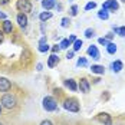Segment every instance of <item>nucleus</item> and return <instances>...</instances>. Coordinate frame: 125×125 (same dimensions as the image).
Segmentation results:
<instances>
[{
	"label": "nucleus",
	"mask_w": 125,
	"mask_h": 125,
	"mask_svg": "<svg viewBox=\"0 0 125 125\" xmlns=\"http://www.w3.org/2000/svg\"><path fill=\"white\" fill-rule=\"evenodd\" d=\"M1 109H3V106H1V104H0V115H1Z\"/></svg>",
	"instance_id": "ea45409f"
},
{
	"label": "nucleus",
	"mask_w": 125,
	"mask_h": 125,
	"mask_svg": "<svg viewBox=\"0 0 125 125\" xmlns=\"http://www.w3.org/2000/svg\"><path fill=\"white\" fill-rule=\"evenodd\" d=\"M68 40H69V43L72 45V43H73V42H75V40H76V36H75V35H71V36H69V39H68Z\"/></svg>",
	"instance_id": "473e14b6"
},
{
	"label": "nucleus",
	"mask_w": 125,
	"mask_h": 125,
	"mask_svg": "<svg viewBox=\"0 0 125 125\" xmlns=\"http://www.w3.org/2000/svg\"><path fill=\"white\" fill-rule=\"evenodd\" d=\"M82 45H83V42L79 40V39H76L75 42H73V52H78V50L82 48Z\"/></svg>",
	"instance_id": "4be33fe9"
},
{
	"label": "nucleus",
	"mask_w": 125,
	"mask_h": 125,
	"mask_svg": "<svg viewBox=\"0 0 125 125\" xmlns=\"http://www.w3.org/2000/svg\"><path fill=\"white\" fill-rule=\"evenodd\" d=\"M95 7H96V3L95 1H89L85 6V10H91V9H95Z\"/></svg>",
	"instance_id": "a878e982"
},
{
	"label": "nucleus",
	"mask_w": 125,
	"mask_h": 125,
	"mask_svg": "<svg viewBox=\"0 0 125 125\" xmlns=\"http://www.w3.org/2000/svg\"><path fill=\"white\" fill-rule=\"evenodd\" d=\"M61 23H62V27H68V26H69V23H71V19H69V17H63Z\"/></svg>",
	"instance_id": "bb28decb"
},
{
	"label": "nucleus",
	"mask_w": 125,
	"mask_h": 125,
	"mask_svg": "<svg viewBox=\"0 0 125 125\" xmlns=\"http://www.w3.org/2000/svg\"><path fill=\"white\" fill-rule=\"evenodd\" d=\"M16 9L22 13H29V12H32V3L29 0H17Z\"/></svg>",
	"instance_id": "20e7f679"
},
{
	"label": "nucleus",
	"mask_w": 125,
	"mask_h": 125,
	"mask_svg": "<svg viewBox=\"0 0 125 125\" xmlns=\"http://www.w3.org/2000/svg\"><path fill=\"white\" fill-rule=\"evenodd\" d=\"M50 17H52V13L50 12H42L40 14H39V19H40V22H46V20H49Z\"/></svg>",
	"instance_id": "dca6fc26"
},
{
	"label": "nucleus",
	"mask_w": 125,
	"mask_h": 125,
	"mask_svg": "<svg viewBox=\"0 0 125 125\" xmlns=\"http://www.w3.org/2000/svg\"><path fill=\"white\" fill-rule=\"evenodd\" d=\"M96 119L99 121L101 124H104V125H112V118H111V115H109V114H106V112L98 114Z\"/></svg>",
	"instance_id": "0eeeda50"
},
{
	"label": "nucleus",
	"mask_w": 125,
	"mask_h": 125,
	"mask_svg": "<svg viewBox=\"0 0 125 125\" xmlns=\"http://www.w3.org/2000/svg\"><path fill=\"white\" fill-rule=\"evenodd\" d=\"M112 38H114V33H112V32H108V33H106V38H105V39H108V40H111Z\"/></svg>",
	"instance_id": "72a5a7b5"
},
{
	"label": "nucleus",
	"mask_w": 125,
	"mask_h": 125,
	"mask_svg": "<svg viewBox=\"0 0 125 125\" xmlns=\"http://www.w3.org/2000/svg\"><path fill=\"white\" fill-rule=\"evenodd\" d=\"M16 20H17V25L20 26L22 29H25L26 26H27V16H26V13H19L17 14V17H16Z\"/></svg>",
	"instance_id": "1a4fd4ad"
},
{
	"label": "nucleus",
	"mask_w": 125,
	"mask_h": 125,
	"mask_svg": "<svg viewBox=\"0 0 125 125\" xmlns=\"http://www.w3.org/2000/svg\"><path fill=\"white\" fill-rule=\"evenodd\" d=\"M88 55L91 56V58H94V59H99V50L96 46H94V45H91L89 48H88Z\"/></svg>",
	"instance_id": "9d476101"
},
{
	"label": "nucleus",
	"mask_w": 125,
	"mask_h": 125,
	"mask_svg": "<svg viewBox=\"0 0 125 125\" xmlns=\"http://www.w3.org/2000/svg\"><path fill=\"white\" fill-rule=\"evenodd\" d=\"M102 9L104 10H111V12H116L119 9V4L116 0H106L104 4H102Z\"/></svg>",
	"instance_id": "39448f33"
},
{
	"label": "nucleus",
	"mask_w": 125,
	"mask_h": 125,
	"mask_svg": "<svg viewBox=\"0 0 125 125\" xmlns=\"http://www.w3.org/2000/svg\"><path fill=\"white\" fill-rule=\"evenodd\" d=\"M63 108L69 112H79V102L75 98H66L63 101Z\"/></svg>",
	"instance_id": "f03ea898"
},
{
	"label": "nucleus",
	"mask_w": 125,
	"mask_h": 125,
	"mask_svg": "<svg viewBox=\"0 0 125 125\" xmlns=\"http://www.w3.org/2000/svg\"><path fill=\"white\" fill-rule=\"evenodd\" d=\"M58 63H59V56L56 53H52L49 56V59H48V66L49 68H55Z\"/></svg>",
	"instance_id": "9b49d317"
},
{
	"label": "nucleus",
	"mask_w": 125,
	"mask_h": 125,
	"mask_svg": "<svg viewBox=\"0 0 125 125\" xmlns=\"http://www.w3.org/2000/svg\"><path fill=\"white\" fill-rule=\"evenodd\" d=\"M59 50H61V46H59V45H55V46L52 48V53H58Z\"/></svg>",
	"instance_id": "7c9ffc66"
},
{
	"label": "nucleus",
	"mask_w": 125,
	"mask_h": 125,
	"mask_svg": "<svg viewBox=\"0 0 125 125\" xmlns=\"http://www.w3.org/2000/svg\"><path fill=\"white\" fill-rule=\"evenodd\" d=\"M59 46H61V49H68V48L71 46V43H69V40H68V39H63Z\"/></svg>",
	"instance_id": "393cba45"
},
{
	"label": "nucleus",
	"mask_w": 125,
	"mask_h": 125,
	"mask_svg": "<svg viewBox=\"0 0 125 125\" xmlns=\"http://www.w3.org/2000/svg\"><path fill=\"white\" fill-rule=\"evenodd\" d=\"M86 65H88V59L86 58H82V56H81V58L78 59V62H76V66H79V68H81V66H86Z\"/></svg>",
	"instance_id": "5701e85b"
},
{
	"label": "nucleus",
	"mask_w": 125,
	"mask_h": 125,
	"mask_svg": "<svg viewBox=\"0 0 125 125\" xmlns=\"http://www.w3.org/2000/svg\"><path fill=\"white\" fill-rule=\"evenodd\" d=\"M0 104L6 109H14L17 106V98L13 94H4L1 96V99H0Z\"/></svg>",
	"instance_id": "f257e3e1"
},
{
	"label": "nucleus",
	"mask_w": 125,
	"mask_h": 125,
	"mask_svg": "<svg viewBox=\"0 0 125 125\" xmlns=\"http://www.w3.org/2000/svg\"><path fill=\"white\" fill-rule=\"evenodd\" d=\"M65 86H68L71 91H78V85H76V81L75 79H66L65 81Z\"/></svg>",
	"instance_id": "2eb2a0df"
},
{
	"label": "nucleus",
	"mask_w": 125,
	"mask_h": 125,
	"mask_svg": "<svg viewBox=\"0 0 125 125\" xmlns=\"http://www.w3.org/2000/svg\"><path fill=\"white\" fill-rule=\"evenodd\" d=\"M122 66H124V65H122V62H121V61H115V62L111 65V68H112L114 72H119V71L122 69Z\"/></svg>",
	"instance_id": "f3484780"
},
{
	"label": "nucleus",
	"mask_w": 125,
	"mask_h": 125,
	"mask_svg": "<svg viewBox=\"0 0 125 125\" xmlns=\"http://www.w3.org/2000/svg\"><path fill=\"white\" fill-rule=\"evenodd\" d=\"M39 125H53V122H52V121H49V119H45V121H42Z\"/></svg>",
	"instance_id": "2f4dec72"
},
{
	"label": "nucleus",
	"mask_w": 125,
	"mask_h": 125,
	"mask_svg": "<svg viewBox=\"0 0 125 125\" xmlns=\"http://www.w3.org/2000/svg\"><path fill=\"white\" fill-rule=\"evenodd\" d=\"M46 42H48V38H46V36L40 38V40H39V43H46Z\"/></svg>",
	"instance_id": "e433bc0d"
},
{
	"label": "nucleus",
	"mask_w": 125,
	"mask_h": 125,
	"mask_svg": "<svg viewBox=\"0 0 125 125\" xmlns=\"http://www.w3.org/2000/svg\"><path fill=\"white\" fill-rule=\"evenodd\" d=\"M78 89H79L81 92H83V94H88V92L91 91V83H89V81H88L86 78H81V79H79Z\"/></svg>",
	"instance_id": "423d86ee"
},
{
	"label": "nucleus",
	"mask_w": 125,
	"mask_h": 125,
	"mask_svg": "<svg viewBox=\"0 0 125 125\" xmlns=\"http://www.w3.org/2000/svg\"><path fill=\"white\" fill-rule=\"evenodd\" d=\"M36 68H38V71H42V63H38V66H36Z\"/></svg>",
	"instance_id": "58836bf2"
},
{
	"label": "nucleus",
	"mask_w": 125,
	"mask_h": 125,
	"mask_svg": "<svg viewBox=\"0 0 125 125\" xmlns=\"http://www.w3.org/2000/svg\"><path fill=\"white\" fill-rule=\"evenodd\" d=\"M0 125H3V124H1V122H0Z\"/></svg>",
	"instance_id": "79ce46f5"
},
{
	"label": "nucleus",
	"mask_w": 125,
	"mask_h": 125,
	"mask_svg": "<svg viewBox=\"0 0 125 125\" xmlns=\"http://www.w3.org/2000/svg\"><path fill=\"white\" fill-rule=\"evenodd\" d=\"M56 6V0H42V7L45 10H50Z\"/></svg>",
	"instance_id": "f8f14e48"
},
{
	"label": "nucleus",
	"mask_w": 125,
	"mask_h": 125,
	"mask_svg": "<svg viewBox=\"0 0 125 125\" xmlns=\"http://www.w3.org/2000/svg\"><path fill=\"white\" fill-rule=\"evenodd\" d=\"M43 108L48 112H53V111L58 109V104H56V101L53 99L52 96H45L43 98Z\"/></svg>",
	"instance_id": "7ed1b4c3"
},
{
	"label": "nucleus",
	"mask_w": 125,
	"mask_h": 125,
	"mask_svg": "<svg viewBox=\"0 0 125 125\" xmlns=\"http://www.w3.org/2000/svg\"><path fill=\"white\" fill-rule=\"evenodd\" d=\"M76 14H78V6L73 4V6L71 7V16H76Z\"/></svg>",
	"instance_id": "cd10ccee"
},
{
	"label": "nucleus",
	"mask_w": 125,
	"mask_h": 125,
	"mask_svg": "<svg viewBox=\"0 0 125 125\" xmlns=\"http://www.w3.org/2000/svg\"><path fill=\"white\" fill-rule=\"evenodd\" d=\"M0 20H6V14L3 12H0Z\"/></svg>",
	"instance_id": "4c0bfd02"
},
{
	"label": "nucleus",
	"mask_w": 125,
	"mask_h": 125,
	"mask_svg": "<svg viewBox=\"0 0 125 125\" xmlns=\"http://www.w3.org/2000/svg\"><path fill=\"white\" fill-rule=\"evenodd\" d=\"M106 52H108L109 55H114V53L116 52V45L112 43V42H109V43L106 45Z\"/></svg>",
	"instance_id": "a211bd4d"
},
{
	"label": "nucleus",
	"mask_w": 125,
	"mask_h": 125,
	"mask_svg": "<svg viewBox=\"0 0 125 125\" xmlns=\"http://www.w3.org/2000/svg\"><path fill=\"white\" fill-rule=\"evenodd\" d=\"M9 1L10 0H0V6H6V4H9Z\"/></svg>",
	"instance_id": "f704fd0d"
},
{
	"label": "nucleus",
	"mask_w": 125,
	"mask_h": 125,
	"mask_svg": "<svg viewBox=\"0 0 125 125\" xmlns=\"http://www.w3.org/2000/svg\"><path fill=\"white\" fill-rule=\"evenodd\" d=\"M98 17L99 19H102V20H106L108 17H109V13H108V10H101V12H98Z\"/></svg>",
	"instance_id": "aec40b11"
},
{
	"label": "nucleus",
	"mask_w": 125,
	"mask_h": 125,
	"mask_svg": "<svg viewBox=\"0 0 125 125\" xmlns=\"http://www.w3.org/2000/svg\"><path fill=\"white\" fill-rule=\"evenodd\" d=\"M121 1H124V3H125V0H121Z\"/></svg>",
	"instance_id": "a19ab883"
},
{
	"label": "nucleus",
	"mask_w": 125,
	"mask_h": 125,
	"mask_svg": "<svg viewBox=\"0 0 125 125\" xmlns=\"http://www.w3.org/2000/svg\"><path fill=\"white\" fill-rule=\"evenodd\" d=\"M12 88V82L7 78H0V92H9Z\"/></svg>",
	"instance_id": "6e6552de"
},
{
	"label": "nucleus",
	"mask_w": 125,
	"mask_h": 125,
	"mask_svg": "<svg viewBox=\"0 0 125 125\" xmlns=\"http://www.w3.org/2000/svg\"><path fill=\"white\" fill-rule=\"evenodd\" d=\"M4 33H12L13 32V23L10 22V20H3V29H1Z\"/></svg>",
	"instance_id": "ddd939ff"
},
{
	"label": "nucleus",
	"mask_w": 125,
	"mask_h": 125,
	"mask_svg": "<svg viewBox=\"0 0 125 125\" xmlns=\"http://www.w3.org/2000/svg\"><path fill=\"white\" fill-rule=\"evenodd\" d=\"M83 35H85V38L91 39V38H94V35H95V30L89 27V29H86V30H85V33H83Z\"/></svg>",
	"instance_id": "b1692460"
},
{
	"label": "nucleus",
	"mask_w": 125,
	"mask_h": 125,
	"mask_svg": "<svg viewBox=\"0 0 125 125\" xmlns=\"http://www.w3.org/2000/svg\"><path fill=\"white\" fill-rule=\"evenodd\" d=\"M91 71H92V73H98V75H104L105 73V68L102 65H92Z\"/></svg>",
	"instance_id": "4468645a"
},
{
	"label": "nucleus",
	"mask_w": 125,
	"mask_h": 125,
	"mask_svg": "<svg viewBox=\"0 0 125 125\" xmlns=\"http://www.w3.org/2000/svg\"><path fill=\"white\" fill-rule=\"evenodd\" d=\"M98 43H99V45H104V46H106L109 42H108V39H105V38H99L98 39Z\"/></svg>",
	"instance_id": "c85d7f7f"
},
{
	"label": "nucleus",
	"mask_w": 125,
	"mask_h": 125,
	"mask_svg": "<svg viewBox=\"0 0 125 125\" xmlns=\"http://www.w3.org/2000/svg\"><path fill=\"white\" fill-rule=\"evenodd\" d=\"M39 52H42V53H45V52H48V50L50 49L49 48V45H48V42L46 43H39Z\"/></svg>",
	"instance_id": "412c9836"
},
{
	"label": "nucleus",
	"mask_w": 125,
	"mask_h": 125,
	"mask_svg": "<svg viewBox=\"0 0 125 125\" xmlns=\"http://www.w3.org/2000/svg\"><path fill=\"white\" fill-rule=\"evenodd\" d=\"M4 32L3 30H0V43H3V40H4V35H3Z\"/></svg>",
	"instance_id": "c9c22d12"
},
{
	"label": "nucleus",
	"mask_w": 125,
	"mask_h": 125,
	"mask_svg": "<svg viewBox=\"0 0 125 125\" xmlns=\"http://www.w3.org/2000/svg\"><path fill=\"white\" fill-rule=\"evenodd\" d=\"M112 30L116 33V35H119V36L125 38V26H121V27H115V26H114Z\"/></svg>",
	"instance_id": "6ab92c4d"
},
{
	"label": "nucleus",
	"mask_w": 125,
	"mask_h": 125,
	"mask_svg": "<svg viewBox=\"0 0 125 125\" xmlns=\"http://www.w3.org/2000/svg\"><path fill=\"white\" fill-rule=\"evenodd\" d=\"M73 55H75V52H73V50H72V52H68V53H66V59H68V61H71V59L73 58Z\"/></svg>",
	"instance_id": "c756f323"
}]
</instances>
